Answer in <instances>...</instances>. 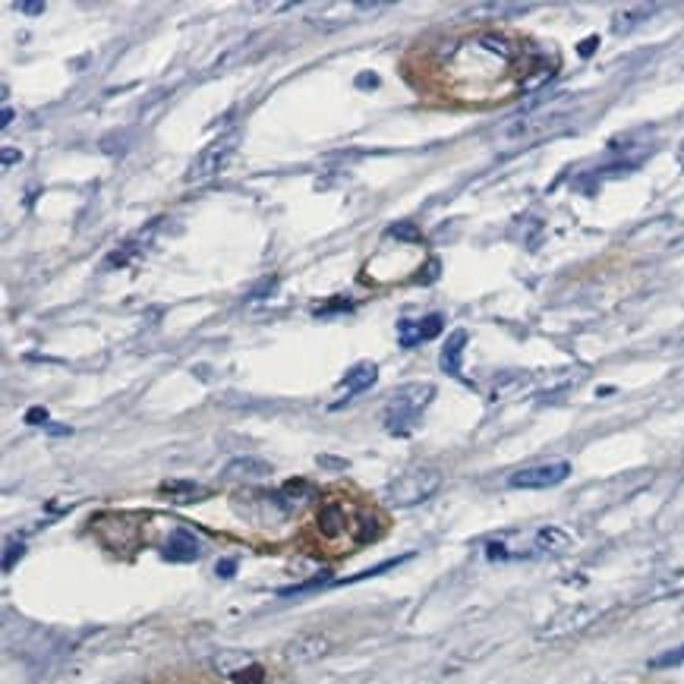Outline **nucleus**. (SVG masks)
Returning <instances> with one entry per match:
<instances>
[{"label":"nucleus","instance_id":"obj_24","mask_svg":"<svg viewBox=\"0 0 684 684\" xmlns=\"http://www.w3.org/2000/svg\"><path fill=\"white\" fill-rule=\"evenodd\" d=\"M597 41H599V38H587V45H583V48H581V54H583V57H587V54H589V51L597 48Z\"/></svg>","mask_w":684,"mask_h":684},{"label":"nucleus","instance_id":"obj_11","mask_svg":"<svg viewBox=\"0 0 684 684\" xmlns=\"http://www.w3.org/2000/svg\"><path fill=\"white\" fill-rule=\"evenodd\" d=\"M224 476H227V480L252 482V480L271 476V467L265 461H259V457H237V461H231L227 467H224Z\"/></svg>","mask_w":684,"mask_h":684},{"label":"nucleus","instance_id":"obj_18","mask_svg":"<svg viewBox=\"0 0 684 684\" xmlns=\"http://www.w3.org/2000/svg\"><path fill=\"white\" fill-rule=\"evenodd\" d=\"M13 10L22 16H38V13H45V4H41V0H16Z\"/></svg>","mask_w":684,"mask_h":684},{"label":"nucleus","instance_id":"obj_20","mask_svg":"<svg viewBox=\"0 0 684 684\" xmlns=\"http://www.w3.org/2000/svg\"><path fill=\"white\" fill-rule=\"evenodd\" d=\"M26 420L32 423V426H51V420H48V410H38V407H32L26 414Z\"/></svg>","mask_w":684,"mask_h":684},{"label":"nucleus","instance_id":"obj_8","mask_svg":"<svg viewBox=\"0 0 684 684\" xmlns=\"http://www.w3.org/2000/svg\"><path fill=\"white\" fill-rule=\"evenodd\" d=\"M328 653V640L322 634H297L287 644L284 656L291 659V663H309V659H318V656H326Z\"/></svg>","mask_w":684,"mask_h":684},{"label":"nucleus","instance_id":"obj_7","mask_svg":"<svg viewBox=\"0 0 684 684\" xmlns=\"http://www.w3.org/2000/svg\"><path fill=\"white\" fill-rule=\"evenodd\" d=\"M199 556H202V542L193 530L177 527L164 542V558L168 562H196Z\"/></svg>","mask_w":684,"mask_h":684},{"label":"nucleus","instance_id":"obj_23","mask_svg":"<svg viewBox=\"0 0 684 684\" xmlns=\"http://www.w3.org/2000/svg\"><path fill=\"white\" fill-rule=\"evenodd\" d=\"M215 571H218V574H221V577H231V574H234V562H221Z\"/></svg>","mask_w":684,"mask_h":684},{"label":"nucleus","instance_id":"obj_13","mask_svg":"<svg viewBox=\"0 0 684 684\" xmlns=\"http://www.w3.org/2000/svg\"><path fill=\"white\" fill-rule=\"evenodd\" d=\"M650 13H656V7H637V10H624V13H618L615 20H612V29H615L618 35H624V32H630V29H634L637 22L650 20Z\"/></svg>","mask_w":684,"mask_h":684},{"label":"nucleus","instance_id":"obj_16","mask_svg":"<svg viewBox=\"0 0 684 684\" xmlns=\"http://www.w3.org/2000/svg\"><path fill=\"white\" fill-rule=\"evenodd\" d=\"M678 589H684V574H675V577H669V581H663L656 589H653V597H669V593H678Z\"/></svg>","mask_w":684,"mask_h":684},{"label":"nucleus","instance_id":"obj_14","mask_svg":"<svg viewBox=\"0 0 684 684\" xmlns=\"http://www.w3.org/2000/svg\"><path fill=\"white\" fill-rule=\"evenodd\" d=\"M684 663V644L675 647V650H665L659 656L650 659V669H672V665H681Z\"/></svg>","mask_w":684,"mask_h":684},{"label":"nucleus","instance_id":"obj_1","mask_svg":"<svg viewBox=\"0 0 684 684\" xmlns=\"http://www.w3.org/2000/svg\"><path fill=\"white\" fill-rule=\"evenodd\" d=\"M433 394H435V385H429V382H423V385L416 382V385L400 388V391L385 404V414H382L388 433H394V435L410 433V429L416 426V420H420V414L426 410V404L433 400Z\"/></svg>","mask_w":684,"mask_h":684},{"label":"nucleus","instance_id":"obj_22","mask_svg":"<svg viewBox=\"0 0 684 684\" xmlns=\"http://www.w3.org/2000/svg\"><path fill=\"white\" fill-rule=\"evenodd\" d=\"M357 86H379V76H373V73H359V76H357Z\"/></svg>","mask_w":684,"mask_h":684},{"label":"nucleus","instance_id":"obj_19","mask_svg":"<svg viewBox=\"0 0 684 684\" xmlns=\"http://www.w3.org/2000/svg\"><path fill=\"white\" fill-rule=\"evenodd\" d=\"M22 556V542H7V556H4V571L13 568V558Z\"/></svg>","mask_w":684,"mask_h":684},{"label":"nucleus","instance_id":"obj_10","mask_svg":"<svg viewBox=\"0 0 684 684\" xmlns=\"http://www.w3.org/2000/svg\"><path fill=\"white\" fill-rule=\"evenodd\" d=\"M375 379H379V369H375V363H357L353 369H347L344 379H341V391H344V400L357 398L359 391L373 388Z\"/></svg>","mask_w":684,"mask_h":684},{"label":"nucleus","instance_id":"obj_4","mask_svg":"<svg viewBox=\"0 0 684 684\" xmlns=\"http://www.w3.org/2000/svg\"><path fill=\"white\" fill-rule=\"evenodd\" d=\"M571 476V464L568 461H549V464H536V467H523L517 474H511L508 486L515 489H552L558 482H565Z\"/></svg>","mask_w":684,"mask_h":684},{"label":"nucleus","instance_id":"obj_6","mask_svg":"<svg viewBox=\"0 0 684 684\" xmlns=\"http://www.w3.org/2000/svg\"><path fill=\"white\" fill-rule=\"evenodd\" d=\"M571 546L574 540L562 527H540L530 533V556H562Z\"/></svg>","mask_w":684,"mask_h":684},{"label":"nucleus","instance_id":"obj_5","mask_svg":"<svg viewBox=\"0 0 684 684\" xmlns=\"http://www.w3.org/2000/svg\"><path fill=\"white\" fill-rule=\"evenodd\" d=\"M441 326H445V318H441L439 312H433V316H426V318H400L398 322L400 347H416V344H426V341L439 338Z\"/></svg>","mask_w":684,"mask_h":684},{"label":"nucleus","instance_id":"obj_9","mask_svg":"<svg viewBox=\"0 0 684 684\" xmlns=\"http://www.w3.org/2000/svg\"><path fill=\"white\" fill-rule=\"evenodd\" d=\"M467 338L470 334L464 332V328H454V332L448 334L445 344H441L439 363L448 375H454V379H461V357H464V347H467Z\"/></svg>","mask_w":684,"mask_h":684},{"label":"nucleus","instance_id":"obj_17","mask_svg":"<svg viewBox=\"0 0 684 684\" xmlns=\"http://www.w3.org/2000/svg\"><path fill=\"white\" fill-rule=\"evenodd\" d=\"M234 684H262V669L259 665H250V669L234 672Z\"/></svg>","mask_w":684,"mask_h":684},{"label":"nucleus","instance_id":"obj_21","mask_svg":"<svg viewBox=\"0 0 684 684\" xmlns=\"http://www.w3.org/2000/svg\"><path fill=\"white\" fill-rule=\"evenodd\" d=\"M388 234H391V237H410V240H420V234H416L414 231V224H398V227H391V231H388Z\"/></svg>","mask_w":684,"mask_h":684},{"label":"nucleus","instance_id":"obj_15","mask_svg":"<svg viewBox=\"0 0 684 684\" xmlns=\"http://www.w3.org/2000/svg\"><path fill=\"white\" fill-rule=\"evenodd\" d=\"M530 10V4H480L470 13H523Z\"/></svg>","mask_w":684,"mask_h":684},{"label":"nucleus","instance_id":"obj_3","mask_svg":"<svg viewBox=\"0 0 684 684\" xmlns=\"http://www.w3.org/2000/svg\"><path fill=\"white\" fill-rule=\"evenodd\" d=\"M234 149H237V136H221V139H215V143L209 145V149L199 152V158L193 161V168L186 170V184H205V180H211V177L221 174L227 164H231V155Z\"/></svg>","mask_w":684,"mask_h":684},{"label":"nucleus","instance_id":"obj_2","mask_svg":"<svg viewBox=\"0 0 684 684\" xmlns=\"http://www.w3.org/2000/svg\"><path fill=\"white\" fill-rule=\"evenodd\" d=\"M441 486V474L435 467H416L400 474L398 480L388 486V499L398 508H410V505H420V501L433 499Z\"/></svg>","mask_w":684,"mask_h":684},{"label":"nucleus","instance_id":"obj_12","mask_svg":"<svg viewBox=\"0 0 684 684\" xmlns=\"http://www.w3.org/2000/svg\"><path fill=\"white\" fill-rule=\"evenodd\" d=\"M318 527H322V533L326 536L344 533V508H341L338 501H332V505L322 508V515H318Z\"/></svg>","mask_w":684,"mask_h":684},{"label":"nucleus","instance_id":"obj_25","mask_svg":"<svg viewBox=\"0 0 684 684\" xmlns=\"http://www.w3.org/2000/svg\"><path fill=\"white\" fill-rule=\"evenodd\" d=\"M10 120H13V111L4 108V127H10Z\"/></svg>","mask_w":684,"mask_h":684}]
</instances>
